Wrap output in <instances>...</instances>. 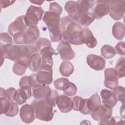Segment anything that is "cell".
<instances>
[{"label":"cell","instance_id":"cell-1","mask_svg":"<svg viewBox=\"0 0 125 125\" xmlns=\"http://www.w3.org/2000/svg\"><path fill=\"white\" fill-rule=\"evenodd\" d=\"M0 49L1 59V65L5 58L15 62L21 60H28L31 55L38 52L36 45H14L11 43L0 47Z\"/></svg>","mask_w":125,"mask_h":125},{"label":"cell","instance_id":"cell-2","mask_svg":"<svg viewBox=\"0 0 125 125\" xmlns=\"http://www.w3.org/2000/svg\"><path fill=\"white\" fill-rule=\"evenodd\" d=\"M61 29L62 41L74 45L82 44L80 40L81 26L75 22L69 16L61 18Z\"/></svg>","mask_w":125,"mask_h":125},{"label":"cell","instance_id":"cell-3","mask_svg":"<svg viewBox=\"0 0 125 125\" xmlns=\"http://www.w3.org/2000/svg\"><path fill=\"white\" fill-rule=\"evenodd\" d=\"M42 21L48 28L51 42H60L62 39L60 15L56 13L47 11L44 12Z\"/></svg>","mask_w":125,"mask_h":125},{"label":"cell","instance_id":"cell-4","mask_svg":"<svg viewBox=\"0 0 125 125\" xmlns=\"http://www.w3.org/2000/svg\"><path fill=\"white\" fill-rule=\"evenodd\" d=\"M40 30L37 26L28 27L25 31L16 34L13 37L17 45H35L40 37Z\"/></svg>","mask_w":125,"mask_h":125},{"label":"cell","instance_id":"cell-5","mask_svg":"<svg viewBox=\"0 0 125 125\" xmlns=\"http://www.w3.org/2000/svg\"><path fill=\"white\" fill-rule=\"evenodd\" d=\"M31 104L33 106L36 117L43 121L50 122L54 116L53 107L46 102L44 99L34 100Z\"/></svg>","mask_w":125,"mask_h":125},{"label":"cell","instance_id":"cell-6","mask_svg":"<svg viewBox=\"0 0 125 125\" xmlns=\"http://www.w3.org/2000/svg\"><path fill=\"white\" fill-rule=\"evenodd\" d=\"M43 13L44 11L41 7L30 5L27 10L25 15H24V21L27 27L36 26L42 19Z\"/></svg>","mask_w":125,"mask_h":125},{"label":"cell","instance_id":"cell-7","mask_svg":"<svg viewBox=\"0 0 125 125\" xmlns=\"http://www.w3.org/2000/svg\"><path fill=\"white\" fill-rule=\"evenodd\" d=\"M36 45L42 57H51L53 55H58V53L52 47L51 42L47 39L40 38L38 40Z\"/></svg>","mask_w":125,"mask_h":125},{"label":"cell","instance_id":"cell-8","mask_svg":"<svg viewBox=\"0 0 125 125\" xmlns=\"http://www.w3.org/2000/svg\"><path fill=\"white\" fill-rule=\"evenodd\" d=\"M111 0H95L92 14L95 19H100L107 15L110 11Z\"/></svg>","mask_w":125,"mask_h":125},{"label":"cell","instance_id":"cell-9","mask_svg":"<svg viewBox=\"0 0 125 125\" xmlns=\"http://www.w3.org/2000/svg\"><path fill=\"white\" fill-rule=\"evenodd\" d=\"M125 2L122 0H113L110 1L109 16L114 20L122 19L125 13Z\"/></svg>","mask_w":125,"mask_h":125},{"label":"cell","instance_id":"cell-10","mask_svg":"<svg viewBox=\"0 0 125 125\" xmlns=\"http://www.w3.org/2000/svg\"><path fill=\"white\" fill-rule=\"evenodd\" d=\"M104 86L110 89H114L119 84V80L116 70L113 68H107L104 71Z\"/></svg>","mask_w":125,"mask_h":125},{"label":"cell","instance_id":"cell-11","mask_svg":"<svg viewBox=\"0 0 125 125\" xmlns=\"http://www.w3.org/2000/svg\"><path fill=\"white\" fill-rule=\"evenodd\" d=\"M112 114V107L108 105L103 104L97 111L91 112V116L93 120L97 121H100L101 122L110 118Z\"/></svg>","mask_w":125,"mask_h":125},{"label":"cell","instance_id":"cell-12","mask_svg":"<svg viewBox=\"0 0 125 125\" xmlns=\"http://www.w3.org/2000/svg\"><path fill=\"white\" fill-rule=\"evenodd\" d=\"M70 17L78 24L83 26L89 25L95 20L92 13L89 12L83 13L76 12Z\"/></svg>","mask_w":125,"mask_h":125},{"label":"cell","instance_id":"cell-13","mask_svg":"<svg viewBox=\"0 0 125 125\" xmlns=\"http://www.w3.org/2000/svg\"><path fill=\"white\" fill-rule=\"evenodd\" d=\"M57 50L62 60H71L75 56V53L72 49L70 44L64 41H62L58 45Z\"/></svg>","mask_w":125,"mask_h":125},{"label":"cell","instance_id":"cell-14","mask_svg":"<svg viewBox=\"0 0 125 125\" xmlns=\"http://www.w3.org/2000/svg\"><path fill=\"white\" fill-rule=\"evenodd\" d=\"M86 62L90 67L96 71L103 70L106 64L105 60L103 57L92 54L87 55Z\"/></svg>","mask_w":125,"mask_h":125},{"label":"cell","instance_id":"cell-15","mask_svg":"<svg viewBox=\"0 0 125 125\" xmlns=\"http://www.w3.org/2000/svg\"><path fill=\"white\" fill-rule=\"evenodd\" d=\"M20 116L23 123L26 124L32 123L36 118L33 106L29 104H25L22 105L20 109Z\"/></svg>","mask_w":125,"mask_h":125},{"label":"cell","instance_id":"cell-16","mask_svg":"<svg viewBox=\"0 0 125 125\" xmlns=\"http://www.w3.org/2000/svg\"><path fill=\"white\" fill-rule=\"evenodd\" d=\"M27 29V26L25 23L24 16H21L10 24L8 26V32L13 37L17 33L22 32Z\"/></svg>","mask_w":125,"mask_h":125},{"label":"cell","instance_id":"cell-17","mask_svg":"<svg viewBox=\"0 0 125 125\" xmlns=\"http://www.w3.org/2000/svg\"><path fill=\"white\" fill-rule=\"evenodd\" d=\"M32 96L31 88L28 86L20 87L15 91L14 102L18 104L21 105L26 103L27 100Z\"/></svg>","mask_w":125,"mask_h":125},{"label":"cell","instance_id":"cell-18","mask_svg":"<svg viewBox=\"0 0 125 125\" xmlns=\"http://www.w3.org/2000/svg\"><path fill=\"white\" fill-rule=\"evenodd\" d=\"M80 40L82 44L84 43L90 48H94L97 44L96 38L94 36L91 31L87 28H84L82 29Z\"/></svg>","mask_w":125,"mask_h":125},{"label":"cell","instance_id":"cell-19","mask_svg":"<svg viewBox=\"0 0 125 125\" xmlns=\"http://www.w3.org/2000/svg\"><path fill=\"white\" fill-rule=\"evenodd\" d=\"M56 104L62 113H68L73 109L72 100L67 95H59Z\"/></svg>","mask_w":125,"mask_h":125},{"label":"cell","instance_id":"cell-20","mask_svg":"<svg viewBox=\"0 0 125 125\" xmlns=\"http://www.w3.org/2000/svg\"><path fill=\"white\" fill-rule=\"evenodd\" d=\"M87 99H83L81 97L76 96L73 98V109L75 111H79L81 113L87 115L91 114L87 106Z\"/></svg>","mask_w":125,"mask_h":125},{"label":"cell","instance_id":"cell-21","mask_svg":"<svg viewBox=\"0 0 125 125\" xmlns=\"http://www.w3.org/2000/svg\"><path fill=\"white\" fill-rule=\"evenodd\" d=\"M36 78L40 84L49 85L53 82V71L39 70L36 73Z\"/></svg>","mask_w":125,"mask_h":125},{"label":"cell","instance_id":"cell-22","mask_svg":"<svg viewBox=\"0 0 125 125\" xmlns=\"http://www.w3.org/2000/svg\"><path fill=\"white\" fill-rule=\"evenodd\" d=\"M32 89V95L36 100L45 99L51 90L48 85L43 84H39Z\"/></svg>","mask_w":125,"mask_h":125},{"label":"cell","instance_id":"cell-23","mask_svg":"<svg viewBox=\"0 0 125 125\" xmlns=\"http://www.w3.org/2000/svg\"><path fill=\"white\" fill-rule=\"evenodd\" d=\"M100 94L103 104H105L109 105L111 107H113L117 104L118 100L111 90L103 89L101 91Z\"/></svg>","mask_w":125,"mask_h":125},{"label":"cell","instance_id":"cell-24","mask_svg":"<svg viewBox=\"0 0 125 125\" xmlns=\"http://www.w3.org/2000/svg\"><path fill=\"white\" fill-rule=\"evenodd\" d=\"M42 57L38 52L30 55L28 61L27 67L32 72H38L41 67Z\"/></svg>","mask_w":125,"mask_h":125},{"label":"cell","instance_id":"cell-25","mask_svg":"<svg viewBox=\"0 0 125 125\" xmlns=\"http://www.w3.org/2000/svg\"><path fill=\"white\" fill-rule=\"evenodd\" d=\"M40 84L38 83L37 78L36 74H33L29 76H25L21 78L19 82L20 87L28 86L31 88H33Z\"/></svg>","mask_w":125,"mask_h":125},{"label":"cell","instance_id":"cell-26","mask_svg":"<svg viewBox=\"0 0 125 125\" xmlns=\"http://www.w3.org/2000/svg\"><path fill=\"white\" fill-rule=\"evenodd\" d=\"M101 101L99 95L95 93L87 100V106L91 112H96L101 106Z\"/></svg>","mask_w":125,"mask_h":125},{"label":"cell","instance_id":"cell-27","mask_svg":"<svg viewBox=\"0 0 125 125\" xmlns=\"http://www.w3.org/2000/svg\"><path fill=\"white\" fill-rule=\"evenodd\" d=\"M112 33L114 37L118 40H122L125 35V25L121 22H115L112 29Z\"/></svg>","mask_w":125,"mask_h":125},{"label":"cell","instance_id":"cell-28","mask_svg":"<svg viewBox=\"0 0 125 125\" xmlns=\"http://www.w3.org/2000/svg\"><path fill=\"white\" fill-rule=\"evenodd\" d=\"M76 2L77 11L78 12H87L93 8L94 5V1L92 0H77Z\"/></svg>","mask_w":125,"mask_h":125},{"label":"cell","instance_id":"cell-29","mask_svg":"<svg viewBox=\"0 0 125 125\" xmlns=\"http://www.w3.org/2000/svg\"><path fill=\"white\" fill-rule=\"evenodd\" d=\"M74 67L73 64L69 61L62 62L59 67V71L62 76L68 77L74 72Z\"/></svg>","mask_w":125,"mask_h":125},{"label":"cell","instance_id":"cell-30","mask_svg":"<svg viewBox=\"0 0 125 125\" xmlns=\"http://www.w3.org/2000/svg\"><path fill=\"white\" fill-rule=\"evenodd\" d=\"M28 60H21L16 62L13 67V72L16 75L21 76L24 74L28 66Z\"/></svg>","mask_w":125,"mask_h":125},{"label":"cell","instance_id":"cell-31","mask_svg":"<svg viewBox=\"0 0 125 125\" xmlns=\"http://www.w3.org/2000/svg\"><path fill=\"white\" fill-rule=\"evenodd\" d=\"M101 54L105 59H109L114 57L116 53L113 47L108 44H104L101 49Z\"/></svg>","mask_w":125,"mask_h":125},{"label":"cell","instance_id":"cell-32","mask_svg":"<svg viewBox=\"0 0 125 125\" xmlns=\"http://www.w3.org/2000/svg\"><path fill=\"white\" fill-rule=\"evenodd\" d=\"M115 70L118 78H123L125 75V58L120 57L117 61L115 67Z\"/></svg>","mask_w":125,"mask_h":125},{"label":"cell","instance_id":"cell-33","mask_svg":"<svg viewBox=\"0 0 125 125\" xmlns=\"http://www.w3.org/2000/svg\"><path fill=\"white\" fill-rule=\"evenodd\" d=\"M18 111L19 108L18 104L14 102H10L4 114L6 116L12 117L18 114Z\"/></svg>","mask_w":125,"mask_h":125},{"label":"cell","instance_id":"cell-34","mask_svg":"<svg viewBox=\"0 0 125 125\" xmlns=\"http://www.w3.org/2000/svg\"><path fill=\"white\" fill-rule=\"evenodd\" d=\"M53 62L52 56L42 57V62L40 70L53 71Z\"/></svg>","mask_w":125,"mask_h":125},{"label":"cell","instance_id":"cell-35","mask_svg":"<svg viewBox=\"0 0 125 125\" xmlns=\"http://www.w3.org/2000/svg\"><path fill=\"white\" fill-rule=\"evenodd\" d=\"M113 94L118 100L120 101L123 104L125 102V89L122 86H118L113 89Z\"/></svg>","mask_w":125,"mask_h":125},{"label":"cell","instance_id":"cell-36","mask_svg":"<svg viewBox=\"0 0 125 125\" xmlns=\"http://www.w3.org/2000/svg\"><path fill=\"white\" fill-rule=\"evenodd\" d=\"M59 96V95L57 91L51 89L48 96L44 100L49 104H50L53 107H54L56 105L57 101Z\"/></svg>","mask_w":125,"mask_h":125},{"label":"cell","instance_id":"cell-37","mask_svg":"<svg viewBox=\"0 0 125 125\" xmlns=\"http://www.w3.org/2000/svg\"><path fill=\"white\" fill-rule=\"evenodd\" d=\"M64 9L69 17L72 16L77 11L76 1L73 0L67 1L65 4Z\"/></svg>","mask_w":125,"mask_h":125},{"label":"cell","instance_id":"cell-38","mask_svg":"<svg viewBox=\"0 0 125 125\" xmlns=\"http://www.w3.org/2000/svg\"><path fill=\"white\" fill-rule=\"evenodd\" d=\"M11 37L6 32L1 33L0 34V47L4 46L8 44L13 43Z\"/></svg>","mask_w":125,"mask_h":125},{"label":"cell","instance_id":"cell-39","mask_svg":"<svg viewBox=\"0 0 125 125\" xmlns=\"http://www.w3.org/2000/svg\"><path fill=\"white\" fill-rule=\"evenodd\" d=\"M77 91L76 85L73 83L69 82L66 88L63 90L64 93L68 96H73L75 95Z\"/></svg>","mask_w":125,"mask_h":125},{"label":"cell","instance_id":"cell-40","mask_svg":"<svg viewBox=\"0 0 125 125\" xmlns=\"http://www.w3.org/2000/svg\"><path fill=\"white\" fill-rule=\"evenodd\" d=\"M69 80L65 78H61L58 79L54 82V85L55 88L59 90H63V89Z\"/></svg>","mask_w":125,"mask_h":125},{"label":"cell","instance_id":"cell-41","mask_svg":"<svg viewBox=\"0 0 125 125\" xmlns=\"http://www.w3.org/2000/svg\"><path fill=\"white\" fill-rule=\"evenodd\" d=\"M16 89L13 87H9L5 90L4 96L2 97L9 102L14 101V95Z\"/></svg>","mask_w":125,"mask_h":125},{"label":"cell","instance_id":"cell-42","mask_svg":"<svg viewBox=\"0 0 125 125\" xmlns=\"http://www.w3.org/2000/svg\"><path fill=\"white\" fill-rule=\"evenodd\" d=\"M49 11L56 13L61 15L62 11V7L57 2H53L50 4Z\"/></svg>","mask_w":125,"mask_h":125},{"label":"cell","instance_id":"cell-43","mask_svg":"<svg viewBox=\"0 0 125 125\" xmlns=\"http://www.w3.org/2000/svg\"><path fill=\"white\" fill-rule=\"evenodd\" d=\"M116 53L121 56L125 55V42L121 41L118 42L115 46Z\"/></svg>","mask_w":125,"mask_h":125},{"label":"cell","instance_id":"cell-44","mask_svg":"<svg viewBox=\"0 0 125 125\" xmlns=\"http://www.w3.org/2000/svg\"><path fill=\"white\" fill-rule=\"evenodd\" d=\"M15 2V0H0V6L2 8H5Z\"/></svg>","mask_w":125,"mask_h":125},{"label":"cell","instance_id":"cell-45","mask_svg":"<svg viewBox=\"0 0 125 125\" xmlns=\"http://www.w3.org/2000/svg\"><path fill=\"white\" fill-rule=\"evenodd\" d=\"M124 113H125V104H123L122 106L120 108V114L122 117L123 118H125L124 117Z\"/></svg>","mask_w":125,"mask_h":125},{"label":"cell","instance_id":"cell-46","mask_svg":"<svg viewBox=\"0 0 125 125\" xmlns=\"http://www.w3.org/2000/svg\"><path fill=\"white\" fill-rule=\"evenodd\" d=\"M30 1L31 3H33L39 5H42V3L44 2V1H42V0H30Z\"/></svg>","mask_w":125,"mask_h":125}]
</instances>
